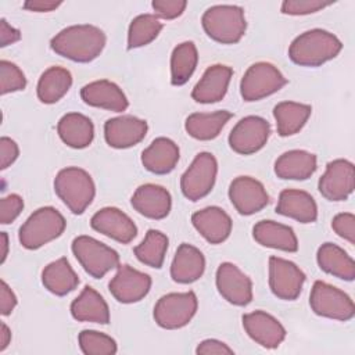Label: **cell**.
Returning <instances> with one entry per match:
<instances>
[{
	"instance_id": "cell-1",
	"label": "cell",
	"mask_w": 355,
	"mask_h": 355,
	"mask_svg": "<svg viewBox=\"0 0 355 355\" xmlns=\"http://www.w3.org/2000/svg\"><path fill=\"white\" fill-rule=\"evenodd\" d=\"M105 42V33L100 28L80 24L60 31L50 40V47L54 53L71 61L90 62L101 54Z\"/></svg>"
},
{
	"instance_id": "cell-2",
	"label": "cell",
	"mask_w": 355,
	"mask_h": 355,
	"mask_svg": "<svg viewBox=\"0 0 355 355\" xmlns=\"http://www.w3.org/2000/svg\"><path fill=\"white\" fill-rule=\"evenodd\" d=\"M343 49L341 40L329 31L311 29L298 35L288 47L290 60L301 67H320L336 58Z\"/></svg>"
},
{
	"instance_id": "cell-3",
	"label": "cell",
	"mask_w": 355,
	"mask_h": 355,
	"mask_svg": "<svg viewBox=\"0 0 355 355\" xmlns=\"http://www.w3.org/2000/svg\"><path fill=\"white\" fill-rule=\"evenodd\" d=\"M54 191L72 214L80 215L92 204L96 196V186L85 169L68 166L55 175Z\"/></svg>"
},
{
	"instance_id": "cell-4",
	"label": "cell",
	"mask_w": 355,
	"mask_h": 355,
	"mask_svg": "<svg viewBox=\"0 0 355 355\" xmlns=\"http://www.w3.org/2000/svg\"><path fill=\"white\" fill-rule=\"evenodd\" d=\"M205 33L222 44H234L241 40L247 29L244 10L239 6L218 4L209 7L201 18Z\"/></svg>"
},
{
	"instance_id": "cell-5",
	"label": "cell",
	"mask_w": 355,
	"mask_h": 355,
	"mask_svg": "<svg viewBox=\"0 0 355 355\" xmlns=\"http://www.w3.org/2000/svg\"><path fill=\"white\" fill-rule=\"evenodd\" d=\"M67 227L65 218L54 207H42L22 223L18 240L26 250H37L60 237Z\"/></svg>"
},
{
	"instance_id": "cell-6",
	"label": "cell",
	"mask_w": 355,
	"mask_h": 355,
	"mask_svg": "<svg viewBox=\"0 0 355 355\" xmlns=\"http://www.w3.org/2000/svg\"><path fill=\"white\" fill-rule=\"evenodd\" d=\"M71 250L85 272L94 279L104 277L119 265L118 252L90 236L75 237Z\"/></svg>"
},
{
	"instance_id": "cell-7",
	"label": "cell",
	"mask_w": 355,
	"mask_h": 355,
	"mask_svg": "<svg viewBox=\"0 0 355 355\" xmlns=\"http://www.w3.org/2000/svg\"><path fill=\"white\" fill-rule=\"evenodd\" d=\"M309 305L318 316L327 319L347 322L355 315V305L351 297L343 290L322 280L313 283Z\"/></svg>"
},
{
	"instance_id": "cell-8",
	"label": "cell",
	"mask_w": 355,
	"mask_h": 355,
	"mask_svg": "<svg viewBox=\"0 0 355 355\" xmlns=\"http://www.w3.org/2000/svg\"><path fill=\"white\" fill-rule=\"evenodd\" d=\"M198 301L194 291L169 293L162 295L154 306V320L162 329H182L190 323L197 312Z\"/></svg>"
},
{
	"instance_id": "cell-9",
	"label": "cell",
	"mask_w": 355,
	"mask_h": 355,
	"mask_svg": "<svg viewBox=\"0 0 355 355\" xmlns=\"http://www.w3.org/2000/svg\"><path fill=\"white\" fill-rule=\"evenodd\" d=\"M287 85L284 75L270 62L252 64L241 78L240 94L244 101H258Z\"/></svg>"
},
{
	"instance_id": "cell-10",
	"label": "cell",
	"mask_w": 355,
	"mask_h": 355,
	"mask_svg": "<svg viewBox=\"0 0 355 355\" xmlns=\"http://www.w3.org/2000/svg\"><path fill=\"white\" fill-rule=\"evenodd\" d=\"M218 175V161L214 154L202 151L180 178V190L190 201H198L214 189Z\"/></svg>"
},
{
	"instance_id": "cell-11",
	"label": "cell",
	"mask_w": 355,
	"mask_h": 355,
	"mask_svg": "<svg viewBox=\"0 0 355 355\" xmlns=\"http://www.w3.org/2000/svg\"><path fill=\"white\" fill-rule=\"evenodd\" d=\"M270 135V125L266 119L248 115L240 119L229 135L230 148L241 155H251L266 144Z\"/></svg>"
},
{
	"instance_id": "cell-12",
	"label": "cell",
	"mask_w": 355,
	"mask_h": 355,
	"mask_svg": "<svg viewBox=\"0 0 355 355\" xmlns=\"http://www.w3.org/2000/svg\"><path fill=\"white\" fill-rule=\"evenodd\" d=\"M305 279V273L294 262L280 257L269 258V287L277 298L284 301L297 300Z\"/></svg>"
},
{
	"instance_id": "cell-13",
	"label": "cell",
	"mask_w": 355,
	"mask_h": 355,
	"mask_svg": "<svg viewBox=\"0 0 355 355\" xmlns=\"http://www.w3.org/2000/svg\"><path fill=\"white\" fill-rule=\"evenodd\" d=\"M355 187L354 164L348 159H333L326 165L324 173L320 176L318 189L329 201L347 200Z\"/></svg>"
},
{
	"instance_id": "cell-14",
	"label": "cell",
	"mask_w": 355,
	"mask_h": 355,
	"mask_svg": "<svg viewBox=\"0 0 355 355\" xmlns=\"http://www.w3.org/2000/svg\"><path fill=\"white\" fill-rule=\"evenodd\" d=\"M215 283L219 294L233 305L245 306L252 301L251 279L232 262H223L218 266Z\"/></svg>"
},
{
	"instance_id": "cell-15",
	"label": "cell",
	"mask_w": 355,
	"mask_h": 355,
	"mask_svg": "<svg viewBox=\"0 0 355 355\" xmlns=\"http://www.w3.org/2000/svg\"><path fill=\"white\" fill-rule=\"evenodd\" d=\"M108 288L118 302H139L148 294L151 288V277L126 263L118 265V270L110 280Z\"/></svg>"
},
{
	"instance_id": "cell-16",
	"label": "cell",
	"mask_w": 355,
	"mask_h": 355,
	"mask_svg": "<svg viewBox=\"0 0 355 355\" xmlns=\"http://www.w3.org/2000/svg\"><path fill=\"white\" fill-rule=\"evenodd\" d=\"M229 198L240 215H254L269 204L263 184L251 176H237L229 186Z\"/></svg>"
},
{
	"instance_id": "cell-17",
	"label": "cell",
	"mask_w": 355,
	"mask_h": 355,
	"mask_svg": "<svg viewBox=\"0 0 355 355\" xmlns=\"http://www.w3.org/2000/svg\"><path fill=\"white\" fill-rule=\"evenodd\" d=\"M241 320L248 337L263 348H277L286 338V329L283 324L265 311L245 313Z\"/></svg>"
},
{
	"instance_id": "cell-18",
	"label": "cell",
	"mask_w": 355,
	"mask_h": 355,
	"mask_svg": "<svg viewBox=\"0 0 355 355\" xmlns=\"http://www.w3.org/2000/svg\"><path fill=\"white\" fill-rule=\"evenodd\" d=\"M90 226L121 244H129L137 236L135 222L115 207H105L97 211L90 219Z\"/></svg>"
},
{
	"instance_id": "cell-19",
	"label": "cell",
	"mask_w": 355,
	"mask_h": 355,
	"mask_svg": "<svg viewBox=\"0 0 355 355\" xmlns=\"http://www.w3.org/2000/svg\"><path fill=\"white\" fill-rule=\"evenodd\" d=\"M148 126L144 119L133 115H121L104 123V139L110 147L129 148L139 144L147 135Z\"/></svg>"
},
{
	"instance_id": "cell-20",
	"label": "cell",
	"mask_w": 355,
	"mask_h": 355,
	"mask_svg": "<svg viewBox=\"0 0 355 355\" xmlns=\"http://www.w3.org/2000/svg\"><path fill=\"white\" fill-rule=\"evenodd\" d=\"M130 202L140 215L155 220L166 218L172 207L169 191L165 187L153 183L139 186L133 193Z\"/></svg>"
},
{
	"instance_id": "cell-21",
	"label": "cell",
	"mask_w": 355,
	"mask_h": 355,
	"mask_svg": "<svg viewBox=\"0 0 355 355\" xmlns=\"http://www.w3.org/2000/svg\"><path fill=\"white\" fill-rule=\"evenodd\" d=\"M233 69L227 65L215 64L205 69L191 92L194 101L201 104H212L220 101L229 87Z\"/></svg>"
},
{
	"instance_id": "cell-22",
	"label": "cell",
	"mask_w": 355,
	"mask_h": 355,
	"mask_svg": "<svg viewBox=\"0 0 355 355\" xmlns=\"http://www.w3.org/2000/svg\"><path fill=\"white\" fill-rule=\"evenodd\" d=\"M82 100L92 107L122 112L129 107V101L122 89L107 79H100L85 85L80 89Z\"/></svg>"
},
{
	"instance_id": "cell-23",
	"label": "cell",
	"mask_w": 355,
	"mask_h": 355,
	"mask_svg": "<svg viewBox=\"0 0 355 355\" xmlns=\"http://www.w3.org/2000/svg\"><path fill=\"white\" fill-rule=\"evenodd\" d=\"M194 229L211 244L223 243L232 232V218L219 207H207L191 215Z\"/></svg>"
},
{
	"instance_id": "cell-24",
	"label": "cell",
	"mask_w": 355,
	"mask_h": 355,
	"mask_svg": "<svg viewBox=\"0 0 355 355\" xmlns=\"http://www.w3.org/2000/svg\"><path fill=\"white\" fill-rule=\"evenodd\" d=\"M205 270V258L202 252L187 243H182L171 263V277L180 284L197 282Z\"/></svg>"
},
{
	"instance_id": "cell-25",
	"label": "cell",
	"mask_w": 355,
	"mask_h": 355,
	"mask_svg": "<svg viewBox=\"0 0 355 355\" xmlns=\"http://www.w3.org/2000/svg\"><path fill=\"white\" fill-rule=\"evenodd\" d=\"M276 212L300 223H313L318 219V205L313 197L297 189H286L279 194Z\"/></svg>"
},
{
	"instance_id": "cell-26",
	"label": "cell",
	"mask_w": 355,
	"mask_h": 355,
	"mask_svg": "<svg viewBox=\"0 0 355 355\" xmlns=\"http://www.w3.org/2000/svg\"><path fill=\"white\" fill-rule=\"evenodd\" d=\"M179 147L168 137H157L141 153L143 166L155 175H166L175 169L179 162Z\"/></svg>"
},
{
	"instance_id": "cell-27",
	"label": "cell",
	"mask_w": 355,
	"mask_h": 355,
	"mask_svg": "<svg viewBox=\"0 0 355 355\" xmlns=\"http://www.w3.org/2000/svg\"><path fill=\"white\" fill-rule=\"evenodd\" d=\"M254 240L268 248L280 250L286 252H295L298 250V240L294 230L283 223L275 220H259L252 227Z\"/></svg>"
},
{
	"instance_id": "cell-28",
	"label": "cell",
	"mask_w": 355,
	"mask_h": 355,
	"mask_svg": "<svg viewBox=\"0 0 355 355\" xmlns=\"http://www.w3.org/2000/svg\"><path fill=\"white\" fill-rule=\"evenodd\" d=\"M318 168L316 155L305 150H290L275 161V173L284 180H305Z\"/></svg>"
},
{
	"instance_id": "cell-29",
	"label": "cell",
	"mask_w": 355,
	"mask_h": 355,
	"mask_svg": "<svg viewBox=\"0 0 355 355\" xmlns=\"http://www.w3.org/2000/svg\"><path fill=\"white\" fill-rule=\"evenodd\" d=\"M60 139L71 148H85L94 139V125L90 118L79 112H68L57 123Z\"/></svg>"
},
{
	"instance_id": "cell-30",
	"label": "cell",
	"mask_w": 355,
	"mask_h": 355,
	"mask_svg": "<svg viewBox=\"0 0 355 355\" xmlns=\"http://www.w3.org/2000/svg\"><path fill=\"white\" fill-rule=\"evenodd\" d=\"M71 315L78 322H92L100 324H107L110 322L108 304L90 286H86L72 301Z\"/></svg>"
},
{
	"instance_id": "cell-31",
	"label": "cell",
	"mask_w": 355,
	"mask_h": 355,
	"mask_svg": "<svg viewBox=\"0 0 355 355\" xmlns=\"http://www.w3.org/2000/svg\"><path fill=\"white\" fill-rule=\"evenodd\" d=\"M232 116L233 114L226 110L215 112H194L186 118L184 129L193 139L202 141L212 140L219 136L220 130Z\"/></svg>"
},
{
	"instance_id": "cell-32",
	"label": "cell",
	"mask_w": 355,
	"mask_h": 355,
	"mask_svg": "<svg viewBox=\"0 0 355 355\" xmlns=\"http://www.w3.org/2000/svg\"><path fill=\"white\" fill-rule=\"evenodd\" d=\"M319 268L338 279L352 282L355 279V262L341 247L333 243H324L316 254Z\"/></svg>"
},
{
	"instance_id": "cell-33",
	"label": "cell",
	"mask_w": 355,
	"mask_h": 355,
	"mask_svg": "<svg viewBox=\"0 0 355 355\" xmlns=\"http://www.w3.org/2000/svg\"><path fill=\"white\" fill-rule=\"evenodd\" d=\"M43 286L54 295L62 297L73 291L79 284V277L65 257L50 262L42 270Z\"/></svg>"
},
{
	"instance_id": "cell-34",
	"label": "cell",
	"mask_w": 355,
	"mask_h": 355,
	"mask_svg": "<svg viewBox=\"0 0 355 355\" xmlns=\"http://www.w3.org/2000/svg\"><path fill=\"white\" fill-rule=\"evenodd\" d=\"M72 86V75L67 68L50 67L39 78L36 93L43 104L60 101Z\"/></svg>"
},
{
	"instance_id": "cell-35",
	"label": "cell",
	"mask_w": 355,
	"mask_h": 355,
	"mask_svg": "<svg viewBox=\"0 0 355 355\" xmlns=\"http://www.w3.org/2000/svg\"><path fill=\"white\" fill-rule=\"evenodd\" d=\"M312 114V107L295 101H282L275 105L273 116L277 133L282 137L298 133Z\"/></svg>"
},
{
	"instance_id": "cell-36",
	"label": "cell",
	"mask_w": 355,
	"mask_h": 355,
	"mask_svg": "<svg viewBox=\"0 0 355 355\" xmlns=\"http://www.w3.org/2000/svg\"><path fill=\"white\" fill-rule=\"evenodd\" d=\"M198 53L193 42L178 44L171 55V83L173 86L184 85L196 71Z\"/></svg>"
},
{
	"instance_id": "cell-37",
	"label": "cell",
	"mask_w": 355,
	"mask_h": 355,
	"mask_svg": "<svg viewBox=\"0 0 355 355\" xmlns=\"http://www.w3.org/2000/svg\"><path fill=\"white\" fill-rule=\"evenodd\" d=\"M168 243H169V240H168L166 234H164L159 230L150 229L146 233L143 241L133 248V252L141 263H144L150 268L159 269L165 259Z\"/></svg>"
},
{
	"instance_id": "cell-38",
	"label": "cell",
	"mask_w": 355,
	"mask_h": 355,
	"mask_svg": "<svg viewBox=\"0 0 355 355\" xmlns=\"http://www.w3.org/2000/svg\"><path fill=\"white\" fill-rule=\"evenodd\" d=\"M162 31V22L153 14H140L132 19L128 29V49H139L147 46Z\"/></svg>"
},
{
	"instance_id": "cell-39",
	"label": "cell",
	"mask_w": 355,
	"mask_h": 355,
	"mask_svg": "<svg viewBox=\"0 0 355 355\" xmlns=\"http://www.w3.org/2000/svg\"><path fill=\"white\" fill-rule=\"evenodd\" d=\"M80 351L86 355H114L118 351L116 341L97 330H82L78 336Z\"/></svg>"
},
{
	"instance_id": "cell-40",
	"label": "cell",
	"mask_w": 355,
	"mask_h": 355,
	"mask_svg": "<svg viewBox=\"0 0 355 355\" xmlns=\"http://www.w3.org/2000/svg\"><path fill=\"white\" fill-rule=\"evenodd\" d=\"M0 93L7 94L19 92L26 87V78L19 67L11 61H0Z\"/></svg>"
},
{
	"instance_id": "cell-41",
	"label": "cell",
	"mask_w": 355,
	"mask_h": 355,
	"mask_svg": "<svg viewBox=\"0 0 355 355\" xmlns=\"http://www.w3.org/2000/svg\"><path fill=\"white\" fill-rule=\"evenodd\" d=\"M333 1H322V0H286L282 3V12L287 15H308L318 12L329 6Z\"/></svg>"
},
{
	"instance_id": "cell-42",
	"label": "cell",
	"mask_w": 355,
	"mask_h": 355,
	"mask_svg": "<svg viewBox=\"0 0 355 355\" xmlns=\"http://www.w3.org/2000/svg\"><path fill=\"white\" fill-rule=\"evenodd\" d=\"M24 209V200L19 194H8L0 201V223L8 225L14 222Z\"/></svg>"
},
{
	"instance_id": "cell-43",
	"label": "cell",
	"mask_w": 355,
	"mask_h": 355,
	"mask_svg": "<svg viewBox=\"0 0 355 355\" xmlns=\"http://www.w3.org/2000/svg\"><path fill=\"white\" fill-rule=\"evenodd\" d=\"M151 7L155 12V17L162 19H175L183 14L187 7L186 0H154Z\"/></svg>"
},
{
	"instance_id": "cell-44",
	"label": "cell",
	"mask_w": 355,
	"mask_h": 355,
	"mask_svg": "<svg viewBox=\"0 0 355 355\" xmlns=\"http://www.w3.org/2000/svg\"><path fill=\"white\" fill-rule=\"evenodd\" d=\"M331 227L341 239L355 244V216L351 212L337 214L331 220Z\"/></svg>"
},
{
	"instance_id": "cell-45",
	"label": "cell",
	"mask_w": 355,
	"mask_h": 355,
	"mask_svg": "<svg viewBox=\"0 0 355 355\" xmlns=\"http://www.w3.org/2000/svg\"><path fill=\"white\" fill-rule=\"evenodd\" d=\"M18 155H19L18 144L12 139L3 136L0 139V168L3 171L7 169L11 164L15 162Z\"/></svg>"
},
{
	"instance_id": "cell-46",
	"label": "cell",
	"mask_w": 355,
	"mask_h": 355,
	"mask_svg": "<svg viewBox=\"0 0 355 355\" xmlns=\"http://www.w3.org/2000/svg\"><path fill=\"white\" fill-rule=\"evenodd\" d=\"M196 354H198V355H212V354L233 355L234 351L227 344H225L223 341H219V340H215V338H208V340L201 341L197 345Z\"/></svg>"
},
{
	"instance_id": "cell-47",
	"label": "cell",
	"mask_w": 355,
	"mask_h": 355,
	"mask_svg": "<svg viewBox=\"0 0 355 355\" xmlns=\"http://www.w3.org/2000/svg\"><path fill=\"white\" fill-rule=\"evenodd\" d=\"M17 302L18 301H17L14 291L10 288V286L4 280H1L0 282V312H1V315L3 316L11 315Z\"/></svg>"
},
{
	"instance_id": "cell-48",
	"label": "cell",
	"mask_w": 355,
	"mask_h": 355,
	"mask_svg": "<svg viewBox=\"0 0 355 355\" xmlns=\"http://www.w3.org/2000/svg\"><path fill=\"white\" fill-rule=\"evenodd\" d=\"M21 39V32L11 26L4 18L0 21V46L6 47L10 44H14Z\"/></svg>"
},
{
	"instance_id": "cell-49",
	"label": "cell",
	"mask_w": 355,
	"mask_h": 355,
	"mask_svg": "<svg viewBox=\"0 0 355 355\" xmlns=\"http://www.w3.org/2000/svg\"><path fill=\"white\" fill-rule=\"evenodd\" d=\"M62 3L50 0H28L24 3V8L33 12H50L57 10Z\"/></svg>"
},
{
	"instance_id": "cell-50",
	"label": "cell",
	"mask_w": 355,
	"mask_h": 355,
	"mask_svg": "<svg viewBox=\"0 0 355 355\" xmlns=\"http://www.w3.org/2000/svg\"><path fill=\"white\" fill-rule=\"evenodd\" d=\"M11 343V330L8 329V326L1 322L0 324V352H3L8 344Z\"/></svg>"
},
{
	"instance_id": "cell-51",
	"label": "cell",
	"mask_w": 355,
	"mask_h": 355,
	"mask_svg": "<svg viewBox=\"0 0 355 355\" xmlns=\"http://www.w3.org/2000/svg\"><path fill=\"white\" fill-rule=\"evenodd\" d=\"M1 259L0 262L3 263L8 255V236L6 232H1Z\"/></svg>"
}]
</instances>
